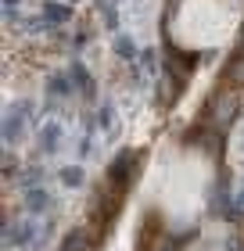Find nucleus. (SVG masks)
<instances>
[{
  "label": "nucleus",
  "instance_id": "1",
  "mask_svg": "<svg viewBox=\"0 0 244 251\" xmlns=\"http://www.w3.org/2000/svg\"><path fill=\"white\" fill-rule=\"evenodd\" d=\"M26 201L32 204V212H47L51 204H54V201H51V194H43V190H36V194H29Z\"/></svg>",
  "mask_w": 244,
  "mask_h": 251
},
{
  "label": "nucleus",
  "instance_id": "2",
  "mask_svg": "<svg viewBox=\"0 0 244 251\" xmlns=\"http://www.w3.org/2000/svg\"><path fill=\"white\" fill-rule=\"evenodd\" d=\"M61 179H65V187H79L83 183V173H79V169H65Z\"/></svg>",
  "mask_w": 244,
  "mask_h": 251
}]
</instances>
